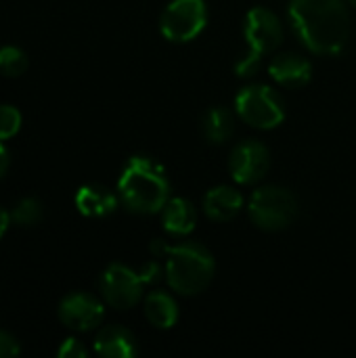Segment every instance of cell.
<instances>
[{
    "mask_svg": "<svg viewBox=\"0 0 356 358\" xmlns=\"http://www.w3.org/2000/svg\"><path fill=\"white\" fill-rule=\"evenodd\" d=\"M21 128V113L13 105H0V141L13 138Z\"/></svg>",
    "mask_w": 356,
    "mask_h": 358,
    "instance_id": "cell-20",
    "label": "cell"
},
{
    "mask_svg": "<svg viewBox=\"0 0 356 358\" xmlns=\"http://www.w3.org/2000/svg\"><path fill=\"white\" fill-rule=\"evenodd\" d=\"M290 23L298 40L315 55H340L350 38V13L344 0H292Z\"/></svg>",
    "mask_w": 356,
    "mask_h": 358,
    "instance_id": "cell-1",
    "label": "cell"
},
{
    "mask_svg": "<svg viewBox=\"0 0 356 358\" xmlns=\"http://www.w3.org/2000/svg\"><path fill=\"white\" fill-rule=\"evenodd\" d=\"M8 166H10V155H8L6 147L2 145V141H0V178H4Z\"/></svg>",
    "mask_w": 356,
    "mask_h": 358,
    "instance_id": "cell-24",
    "label": "cell"
},
{
    "mask_svg": "<svg viewBox=\"0 0 356 358\" xmlns=\"http://www.w3.org/2000/svg\"><path fill=\"white\" fill-rule=\"evenodd\" d=\"M120 195L103 185H84L76 193V208L86 218H105L115 212Z\"/></svg>",
    "mask_w": 356,
    "mask_h": 358,
    "instance_id": "cell-12",
    "label": "cell"
},
{
    "mask_svg": "<svg viewBox=\"0 0 356 358\" xmlns=\"http://www.w3.org/2000/svg\"><path fill=\"white\" fill-rule=\"evenodd\" d=\"M166 279L172 292L180 296L201 294L214 279L216 262L208 248L197 241H185L168 248Z\"/></svg>",
    "mask_w": 356,
    "mask_h": 358,
    "instance_id": "cell-3",
    "label": "cell"
},
{
    "mask_svg": "<svg viewBox=\"0 0 356 358\" xmlns=\"http://www.w3.org/2000/svg\"><path fill=\"white\" fill-rule=\"evenodd\" d=\"M143 277L126 264H109L101 275V294L103 300L115 310H130L143 298Z\"/></svg>",
    "mask_w": 356,
    "mask_h": 358,
    "instance_id": "cell-8",
    "label": "cell"
},
{
    "mask_svg": "<svg viewBox=\"0 0 356 358\" xmlns=\"http://www.w3.org/2000/svg\"><path fill=\"white\" fill-rule=\"evenodd\" d=\"M118 195L128 212L151 216L162 212L170 201V180L157 162L134 155L120 174Z\"/></svg>",
    "mask_w": 356,
    "mask_h": 358,
    "instance_id": "cell-2",
    "label": "cell"
},
{
    "mask_svg": "<svg viewBox=\"0 0 356 358\" xmlns=\"http://www.w3.org/2000/svg\"><path fill=\"white\" fill-rule=\"evenodd\" d=\"M243 40L248 48L245 55L235 63V73L239 78H250L258 71L262 59L283 42V25L269 8L254 6L245 15Z\"/></svg>",
    "mask_w": 356,
    "mask_h": 358,
    "instance_id": "cell-4",
    "label": "cell"
},
{
    "mask_svg": "<svg viewBox=\"0 0 356 358\" xmlns=\"http://www.w3.org/2000/svg\"><path fill=\"white\" fill-rule=\"evenodd\" d=\"M27 55L19 46H2L0 48V73L17 78L27 69Z\"/></svg>",
    "mask_w": 356,
    "mask_h": 358,
    "instance_id": "cell-19",
    "label": "cell"
},
{
    "mask_svg": "<svg viewBox=\"0 0 356 358\" xmlns=\"http://www.w3.org/2000/svg\"><path fill=\"white\" fill-rule=\"evenodd\" d=\"M159 275H162V268H159L157 262H147V264L143 266V271H141V277H143L145 283H155V281H159Z\"/></svg>",
    "mask_w": 356,
    "mask_h": 358,
    "instance_id": "cell-23",
    "label": "cell"
},
{
    "mask_svg": "<svg viewBox=\"0 0 356 358\" xmlns=\"http://www.w3.org/2000/svg\"><path fill=\"white\" fill-rule=\"evenodd\" d=\"M8 222H10V214L0 206V239L6 233V229H8Z\"/></svg>",
    "mask_w": 356,
    "mask_h": 358,
    "instance_id": "cell-25",
    "label": "cell"
},
{
    "mask_svg": "<svg viewBox=\"0 0 356 358\" xmlns=\"http://www.w3.org/2000/svg\"><path fill=\"white\" fill-rule=\"evenodd\" d=\"M271 168V151L264 143L248 138L239 143L229 157V170L235 182L256 185L260 182Z\"/></svg>",
    "mask_w": 356,
    "mask_h": 358,
    "instance_id": "cell-9",
    "label": "cell"
},
{
    "mask_svg": "<svg viewBox=\"0 0 356 358\" xmlns=\"http://www.w3.org/2000/svg\"><path fill=\"white\" fill-rule=\"evenodd\" d=\"M145 317L157 329H172L178 321V306L166 292H151L145 298Z\"/></svg>",
    "mask_w": 356,
    "mask_h": 358,
    "instance_id": "cell-16",
    "label": "cell"
},
{
    "mask_svg": "<svg viewBox=\"0 0 356 358\" xmlns=\"http://www.w3.org/2000/svg\"><path fill=\"white\" fill-rule=\"evenodd\" d=\"M44 216V208L34 197H23L10 212V220L17 227H36Z\"/></svg>",
    "mask_w": 356,
    "mask_h": 358,
    "instance_id": "cell-18",
    "label": "cell"
},
{
    "mask_svg": "<svg viewBox=\"0 0 356 358\" xmlns=\"http://www.w3.org/2000/svg\"><path fill=\"white\" fill-rule=\"evenodd\" d=\"M237 115L260 130L277 128L285 120V103L283 96L266 84H250L239 90L235 96Z\"/></svg>",
    "mask_w": 356,
    "mask_h": 358,
    "instance_id": "cell-6",
    "label": "cell"
},
{
    "mask_svg": "<svg viewBox=\"0 0 356 358\" xmlns=\"http://www.w3.org/2000/svg\"><path fill=\"white\" fill-rule=\"evenodd\" d=\"M162 222H164L166 233H170L174 237H185L197 224V210L189 199L174 197L162 210Z\"/></svg>",
    "mask_w": 356,
    "mask_h": 358,
    "instance_id": "cell-15",
    "label": "cell"
},
{
    "mask_svg": "<svg viewBox=\"0 0 356 358\" xmlns=\"http://www.w3.org/2000/svg\"><path fill=\"white\" fill-rule=\"evenodd\" d=\"M201 132L204 138L212 145L227 143L235 132V115L225 107H212L201 117Z\"/></svg>",
    "mask_w": 356,
    "mask_h": 358,
    "instance_id": "cell-17",
    "label": "cell"
},
{
    "mask_svg": "<svg viewBox=\"0 0 356 358\" xmlns=\"http://www.w3.org/2000/svg\"><path fill=\"white\" fill-rule=\"evenodd\" d=\"M269 73L283 88H302L313 78V65L298 52H283L271 61Z\"/></svg>",
    "mask_w": 356,
    "mask_h": 358,
    "instance_id": "cell-11",
    "label": "cell"
},
{
    "mask_svg": "<svg viewBox=\"0 0 356 358\" xmlns=\"http://www.w3.org/2000/svg\"><path fill=\"white\" fill-rule=\"evenodd\" d=\"M19 342L8 331L0 329V358H15L19 357Z\"/></svg>",
    "mask_w": 356,
    "mask_h": 358,
    "instance_id": "cell-22",
    "label": "cell"
},
{
    "mask_svg": "<svg viewBox=\"0 0 356 358\" xmlns=\"http://www.w3.org/2000/svg\"><path fill=\"white\" fill-rule=\"evenodd\" d=\"M57 357L59 358H86L88 357V350L84 348L82 342L69 338L61 344V348L57 350Z\"/></svg>",
    "mask_w": 356,
    "mask_h": 358,
    "instance_id": "cell-21",
    "label": "cell"
},
{
    "mask_svg": "<svg viewBox=\"0 0 356 358\" xmlns=\"http://www.w3.org/2000/svg\"><path fill=\"white\" fill-rule=\"evenodd\" d=\"M248 212L258 229L275 233L294 224L298 216V199L292 191L277 185H269L254 191Z\"/></svg>",
    "mask_w": 356,
    "mask_h": 358,
    "instance_id": "cell-5",
    "label": "cell"
},
{
    "mask_svg": "<svg viewBox=\"0 0 356 358\" xmlns=\"http://www.w3.org/2000/svg\"><path fill=\"white\" fill-rule=\"evenodd\" d=\"M350 2V6H356V0H348Z\"/></svg>",
    "mask_w": 356,
    "mask_h": 358,
    "instance_id": "cell-26",
    "label": "cell"
},
{
    "mask_svg": "<svg viewBox=\"0 0 356 358\" xmlns=\"http://www.w3.org/2000/svg\"><path fill=\"white\" fill-rule=\"evenodd\" d=\"M243 208V197L233 187H214L204 197V212L214 222L233 220Z\"/></svg>",
    "mask_w": 356,
    "mask_h": 358,
    "instance_id": "cell-14",
    "label": "cell"
},
{
    "mask_svg": "<svg viewBox=\"0 0 356 358\" xmlns=\"http://www.w3.org/2000/svg\"><path fill=\"white\" fill-rule=\"evenodd\" d=\"M94 352L105 358H132L138 355V346L126 327L107 325L94 338Z\"/></svg>",
    "mask_w": 356,
    "mask_h": 358,
    "instance_id": "cell-13",
    "label": "cell"
},
{
    "mask_svg": "<svg viewBox=\"0 0 356 358\" xmlns=\"http://www.w3.org/2000/svg\"><path fill=\"white\" fill-rule=\"evenodd\" d=\"M206 23L208 6L204 0H172L159 17V31L170 42H191Z\"/></svg>",
    "mask_w": 356,
    "mask_h": 358,
    "instance_id": "cell-7",
    "label": "cell"
},
{
    "mask_svg": "<svg viewBox=\"0 0 356 358\" xmlns=\"http://www.w3.org/2000/svg\"><path fill=\"white\" fill-rule=\"evenodd\" d=\"M103 317L105 308L101 300L84 292L69 294L59 304V319L71 331H92L101 325Z\"/></svg>",
    "mask_w": 356,
    "mask_h": 358,
    "instance_id": "cell-10",
    "label": "cell"
}]
</instances>
